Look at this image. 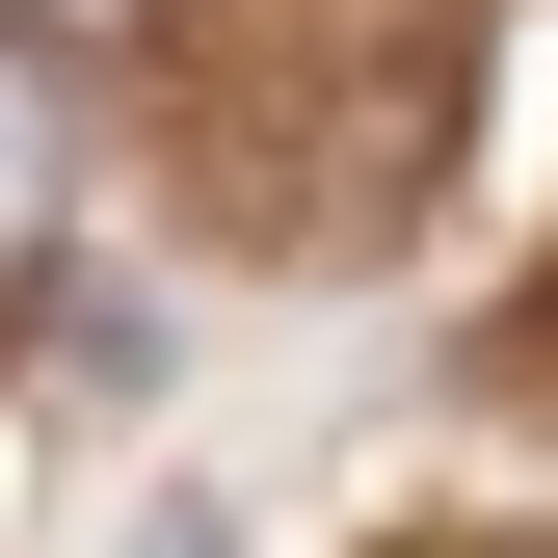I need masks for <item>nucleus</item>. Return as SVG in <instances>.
<instances>
[{
    "label": "nucleus",
    "mask_w": 558,
    "mask_h": 558,
    "mask_svg": "<svg viewBox=\"0 0 558 558\" xmlns=\"http://www.w3.org/2000/svg\"><path fill=\"white\" fill-rule=\"evenodd\" d=\"M53 160H81V107H53V53L0 27V293L53 266Z\"/></svg>",
    "instance_id": "1"
},
{
    "label": "nucleus",
    "mask_w": 558,
    "mask_h": 558,
    "mask_svg": "<svg viewBox=\"0 0 558 558\" xmlns=\"http://www.w3.org/2000/svg\"><path fill=\"white\" fill-rule=\"evenodd\" d=\"M133 558H240V506H160V532H133Z\"/></svg>",
    "instance_id": "2"
},
{
    "label": "nucleus",
    "mask_w": 558,
    "mask_h": 558,
    "mask_svg": "<svg viewBox=\"0 0 558 558\" xmlns=\"http://www.w3.org/2000/svg\"><path fill=\"white\" fill-rule=\"evenodd\" d=\"M532 558H558V532H532Z\"/></svg>",
    "instance_id": "3"
}]
</instances>
